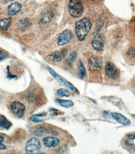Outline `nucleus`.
Segmentation results:
<instances>
[{
  "instance_id": "nucleus-1",
  "label": "nucleus",
  "mask_w": 135,
  "mask_h": 154,
  "mask_svg": "<svg viewBox=\"0 0 135 154\" xmlns=\"http://www.w3.org/2000/svg\"><path fill=\"white\" fill-rule=\"evenodd\" d=\"M92 26L90 20L84 18L75 23L76 34L79 41H82L85 39Z\"/></svg>"
},
{
  "instance_id": "nucleus-2",
  "label": "nucleus",
  "mask_w": 135,
  "mask_h": 154,
  "mask_svg": "<svg viewBox=\"0 0 135 154\" xmlns=\"http://www.w3.org/2000/svg\"><path fill=\"white\" fill-rule=\"evenodd\" d=\"M68 11L72 17L78 18L82 15L83 7L81 0H70L68 5Z\"/></svg>"
},
{
  "instance_id": "nucleus-3",
  "label": "nucleus",
  "mask_w": 135,
  "mask_h": 154,
  "mask_svg": "<svg viewBox=\"0 0 135 154\" xmlns=\"http://www.w3.org/2000/svg\"><path fill=\"white\" fill-rule=\"evenodd\" d=\"M41 148V143L38 138L33 137L26 143L25 150L28 154L38 153Z\"/></svg>"
},
{
  "instance_id": "nucleus-4",
  "label": "nucleus",
  "mask_w": 135,
  "mask_h": 154,
  "mask_svg": "<svg viewBox=\"0 0 135 154\" xmlns=\"http://www.w3.org/2000/svg\"><path fill=\"white\" fill-rule=\"evenodd\" d=\"M105 74L108 77L112 80H115L120 76L119 70L113 63L108 62L105 67Z\"/></svg>"
},
{
  "instance_id": "nucleus-5",
  "label": "nucleus",
  "mask_w": 135,
  "mask_h": 154,
  "mask_svg": "<svg viewBox=\"0 0 135 154\" xmlns=\"http://www.w3.org/2000/svg\"><path fill=\"white\" fill-rule=\"evenodd\" d=\"M73 34L69 29H65L60 34L57 39V44L59 46H63L67 44L72 39Z\"/></svg>"
},
{
  "instance_id": "nucleus-6",
  "label": "nucleus",
  "mask_w": 135,
  "mask_h": 154,
  "mask_svg": "<svg viewBox=\"0 0 135 154\" xmlns=\"http://www.w3.org/2000/svg\"><path fill=\"white\" fill-rule=\"evenodd\" d=\"M10 109L13 114L18 117H21L24 112L25 107L21 103L14 101L11 104Z\"/></svg>"
},
{
  "instance_id": "nucleus-7",
  "label": "nucleus",
  "mask_w": 135,
  "mask_h": 154,
  "mask_svg": "<svg viewBox=\"0 0 135 154\" xmlns=\"http://www.w3.org/2000/svg\"><path fill=\"white\" fill-rule=\"evenodd\" d=\"M54 12L51 9H47L44 10L40 18V23L46 24L49 23L54 16Z\"/></svg>"
},
{
  "instance_id": "nucleus-8",
  "label": "nucleus",
  "mask_w": 135,
  "mask_h": 154,
  "mask_svg": "<svg viewBox=\"0 0 135 154\" xmlns=\"http://www.w3.org/2000/svg\"><path fill=\"white\" fill-rule=\"evenodd\" d=\"M104 39L101 34H97L94 37L92 41V46L95 50L101 52L104 49Z\"/></svg>"
},
{
  "instance_id": "nucleus-9",
  "label": "nucleus",
  "mask_w": 135,
  "mask_h": 154,
  "mask_svg": "<svg viewBox=\"0 0 135 154\" xmlns=\"http://www.w3.org/2000/svg\"><path fill=\"white\" fill-rule=\"evenodd\" d=\"M44 144L45 146L48 148L54 147L58 145L60 143V140L58 138L52 136H49L43 139Z\"/></svg>"
},
{
  "instance_id": "nucleus-10",
  "label": "nucleus",
  "mask_w": 135,
  "mask_h": 154,
  "mask_svg": "<svg viewBox=\"0 0 135 154\" xmlns=\"http://www.w3.org/2000/svg\"><path fill=\"white\" fill-rule=\"evenodd\" d=\"M111 115L115 120L123 125L128 126L131 123V122L128 119L120 114L113 112H111Z\"/></svg>"
},
{
  "instance_id": "nucleus-11",
  "label": "nucleus",
  "mask_w": 135,
  "mask_h": 154,
  "mask_svg": "<svg viewBox=\"0 0 135 154\" xmlns=\"http://www.w3.org/2000/svg\"><path fill=\"white\" fill-rule=\"evenodd\" d=\"M68 50L66 48H64L59 51L55 52L51 54L50 56L52 60L54 61H60L65 57L67 54Z\"/></svg>"
},
{
  "instance_id": "nucleus-12",
  "label": "nucleus",
  "mask_w": 135,
  "mask_h": 154,
  "mask_svg": "<svg viewBox=\"0 0 135 154\" xmlns=\"http://www.w3.org/2000/svg\"><path fill=\"white\" fill-rule=\"evenodd\" d=\"M89 67L92 70L96 71L100 69L101 62L100 60L96 56H92L88 61Z\"/></svg>"
},
{
  "instance_id": "nucleus-13",
  "label": "nucleus",
  "mask_w": 135,
  "mask_h": 154,
  "mask_svg": "<svg viewBox=\"0 0 135 154\" xmlns=\"http://www.w3.org/2000/svg\"><path fill=\"white\" fill-rule=\"evenodd\" d=\"M22 6L20 3H12L8 7V14L9 15H15L21 10Z\"/></svg>"
},
{
  "instance_id": "nucleus-14",
  "label": "nucleus",
  "mask_w": 135,
  "mask_h": 154,
  "mask_svg": "<svg viewBox=\"0 0 135 154\" xmlns=\"http://www.w3.org/2000/svg\"><path fill=\"white\" fill-rule=\"evenodd\" d=\"M11 122L2 115H0V129L8 130L12 126Z\"/></svg>"
},
{
  "instance_id": "nucleus-15",
  "label": "nucleus",
  "mask_w": 135,
  "mask_h": 154,
  "mask_svg": "<svg viewBox=\"0 0 135 154\" xmlns=\"http://www.w3.org/2000/svg\"><path fill=\"white\" fill-rule=\"evenodd\" d=\"M78 74L80 79H83L86 75V72L83 63L79 60L78 65Z\"/></svg>"
},
{
  "instance_id": "nucleus-16",
  "label": "nucleus",
  "mask_w": 135,
  "mask_h": 154,
  "mask_svg": "<svg viewBox=\"0 0 135 154\" xmlns=\"http://www.w3.org/2000/svg\"><path fill=\"white\" fill-rule=\"evenodd\" d=\"M55 102L60 106L66 108L72 107L74 105V103L73 102L70 100L57 99L55 100Z\"/></svg>"
},
{
  "instance_id": "nucleus-17",
  "label": "nucleus",
  "mask_w": 135,
  "mask_h": 154,
  "mask_svg": "<svg viewBox=\"0 0 135 154\" xmlns=\"http://www.w3.org/2000/svg\"><path fill=\"white\" fill-rule=\"evenodd\" d=\"M12 18L9 17L8 18L4 19L0 21V28L3 31H6L8 29L11 23Z\"/></svg>"
},
{
  "instance_id": "nucleus-18",
  "label": "nucleus",
  "mask_w": 135,
  "mask_h": 154,
  "mask_svg": "<svg viewBox=\"0 0 135 154\" xmlns=\"http://www.w3.org/2000/svg\"><path fill=\"white\" fill-rule=\"evenodd\" d=\"M126 57L130 59L135 60V46H130L128 47L126 50Z\"/></svg>"
},
{
  "instance_id": "nucleus-19",
  "label": "nucleus",
  "mask_w": 135,
  "mask_h": 154,
  "mask_svg": "<svg viewBox=\"0 0 135 154\" xmlns=\"http://www.w3.org/2000/svg\"><path fill=\"white\" fill-rule=\"evenodd\" d=\"M77 57V54L75 52H72L65 61V64L67 66H70L73 64V61Z\"/></svg>"
},
{
  "instance_id": "nucleus-20",
  "label": "nucleus",
  "mask_w": 135,
  "mask_h": 154,
  "mask_svg": "<svg viewBox=\"0 0 135 154\" xmlns=\"http://www.w3.org/2000/svg\"><path fill=\"white\" fill-rule=\"evenodd\" d=\"M46 115H47V113H46V112L34 115L30 117V119L35 123H40L43 121V120L41 119L40 117H45Z\"/></svg>"
},
{
  "instance_id": "nucleus-21",
  "label": "nucleus",
  "mask_w": 135,
  "mask_h": 154,
  "mask_svg": "<svg viewBox=\"0 0 135 154\" xmlns=\"http://www.w3.org/2000/svg\"><path fill=\"white\" fill-rule=\"evenodd\" d=\"M57 96L60 98L63 97H68L70 96V92L67 89L64 88H60L57 91Z\"/></svg>"
},
{
  "instance_id": "nucleus-22",
  "label": "nucleus",
  "mask_w": 135,
  "mask_h": 154,
  "mask_svg": "<svg viewBox=\"0 0 135 154\" xmlns=\"http://www.w3.org/2000/svg\"><path fill=\"white\" fill-rule=\"evenodd\" d=\"M29 25V23L27 20H22L19 22L18 24V27L19 29H24L28 27Z\"/></svg>"
},
{
  "instance_id": "nucleus-23",
  "label": "nucleus",
  "mask_w": 135,
  "mask_h": 154,
  "mask_svg": "<svg viewBox=\"0 0 135 154\" xmlns=\"http://www.w3.org/2000/svg\"><path fill=\"white\" fill-rule=\"evenodd\" d=\"M4 140V137L2 136H0V150H6L7 149V147L4 145L2 143V141Z\"/></svg>"
},
{
  "instance_id": "nucleus-24",
  "label": "nucleus",
  "mask_w": 135,
  "mask_h": 154,
  "mask_svg": "<svg viewBox=\"0 0 135 154\" xmlns=\"http://www.w3.org/2000/svg\"><path fill=\"white\" fill-rule=\"evenodd\" d=\"M130 29L131 30V33H132L133 35L135 36V22H133L130 26Z\"/></svg>"
},
{
  "instance_id": "nucleus-25",
  "label": "nucleus",
  "mask_w": 135,
  "mask_h": 154,
  "mask_svg": "<svg viewBox=\"0 0 135 154\" xmlns=\"http://www.w3.org/2000/svg\"><path fill=\"white\" fill-rule=\"evenodd\" d=\"M7 57V55L3 52L0 51V61Z\"/></svg>"
},
{
  "instance_id": "nucleus-26",
  "label": "nucleus",
  "mask_w": 135,
  "mask_h": 154,
  "mask_svg": "<svg viewBox=\"0 0 135 154\" xmlns=\"http://www.w3.org/2000/svg\"><path fill=\"white\" fill-rule=\"evenodd\" d=\"M102 115L103 117H104L105 118H108L110 117V116H109L108 112L107 111H103L102 112Z\"/></svg>"
},
{
  "instance_id": "nucleus-27",
  "label": "nucleus",
  "mask_w": 135,
  "mask_h": 154,
  "mask_svg": "<svg viewBox=\"0 0 135 154\" xmlns=\"http://www.w3.org/2000/svg\"><path fill=\"white\" fill-rule=\"evenodd\" d=\"M128 137L131 139H135V135L133 134H129L128 135Z\"/></svg>"
},
{
  "instance_id": "nucleus-28",
  "label": "nucleus",
  "mask_w": 135,
  "mask_h": 154,
  "mask_svg": "<svg viewBox=\"0 0 135 154\" xmlns=\"http://www.w3.org/2000/svg\"><path fill=\"white\" fill-rule=\"evenodd\" d=\"M5 1H6V2H10V1H14V0H4Z\"/></svg>"
}]
</instances>
